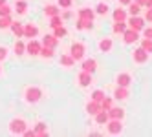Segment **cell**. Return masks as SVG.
Returning <instances> with one entry per match:
<instances>
[{
  "instance_id": "obj_10",
  "label": "cell",
  "mask_w": 152,
  "mask_h": 137,
  "mask_svg": "<svg viewBox=\"0 0 152 137\" xmlns=\"http://www.w3.org/2000/svg\"><path fill=\"white\" fill-rule=\"evenodd\" d=\"M77 80H79V84L81 86H90L92 84V73H88V71H81L79 73V77H77Z\"/></svg>"
},
{
  "instance_id": "obj_11",
  "label": "cell",
  "mask_w": 152,
  "mask_h": 137,
  "mask_svg": "<svg viewBox=\"0 0 152 137\" xmlns=\"http://www.w3.org/2000/svg\"><path fill=\"white\" fill-rule=\"evenodd\" d=\"M106 112H108V117L110 119H123L125 117V110L123 108H110Z\"/></svg>"
},
{
  "instance_id": "obj_26",
  "label": "cell",
  "mask_w": 152,
  "mask_h": 137,
  "mask_svg": "<svg viewBox=\"0 0 152 137\" xmlns=\"http://www.w3.org/2000/svg\"><path fill=\"white\" fill-rule=\"evenodd\" d=\"M13 49H15V53H17V55H22L24 51H26V44H24L22 40H17V42H15V48H13Z\"/></svg>"
},
{
  "instance_id": "obj_12",
  "label": "cell",
  "mask_w": 152,
  "mask_h": 137,
  "mask_svg": "<svg viewBox=\"0 0 152 137\" xmlns=\"http://www.w3.org/2000/svg\"><path fill=\"white\" fill-rule=\"evenodd\" d=\"M9 28H11V31L17 35V38H22L24 37V26L20 24V22H11V26H9Z\"/></svg>"
},
{
  "instance_id": "obj_28",
  "label": "cell",
  "mask_w": 152,
  "mask_h": 137,
  "mask_svg": "<svg viewBox=\"0 0 152 137\" xmlns=\"http://www.w3.org/2000/svg\"><path fill=\"white\" fill-rule=\"evenodd\" d=\"M11 22H13V20H11V15H9V17H0V29L9 28V26H11Z\"/></svg>"
},
{
  "instance_id": "obj_30",
  "label": "cell",
  "mask_w": 152,
  "mask_h": 137,
  "mask_svg": "<svg viewBox=\"0 0 152 137\" xmlns=\"http://www.w3.org/2000/svg\"><path fill=\"white\" fill-rule=\"evenodd\" d=\"M141 48H143L147 53H152V38H143V42H141Z\"/></svg>"
},
{
  "instance_id": "obj_42",
  "label": "cell",
  "mask_w": 152,
  "mask_h": 137,
  "mask_svg": "<svg viewBox=\"0 0 152 137\" xmlns=\"http://www.w3.org/2000/svg\"><path fill=\"white\" fill-rule=\"evenodd\" d=\"M145 20H148V22H152V7L147 9V15H145Z\"/></svg>"
},
{
  "instance_id": "obj_9",
  "label": "cell",
  "mask_w": 152,
  "mask_h": 137,
  "mask_svg": "<svg viewBox=\"0 0 152 137\" xmlns=\"http://www.w3.org/2000/svg\"><path fill=\"white\" fill-rule=\"evenodd\" d=\"M26 51H28L29 55H39V51H40V44H39L37 40L31 38L28 44H26Z\"/></svg>"
},
{
  "instance_id": "obj_40",
  "label": "cell",
  "mask_w": 152,
  "mask_h": 137,
  "mask_svg": "<svg viewBox=\"0 0 152 137\" xmlns=\"http://www.w3.org/2000/svg\"><path fill=\"white\" fill-rule=\"evenodd\" d=\"M59 6L61 7H70L72 6V0H59Z\"/></svg>"
},
{
  "instance_id": "obj_33",
  "label": "cell",
  "mask_w": 152,
  "mask_h": 137,
  "mask_svg": "<svg viewBox=\"0 0 152 137\" xmlns=\"http://www.w3.org/2000/svg\"><path fill=\"white\" fill-rule=\"evenodd\" d=\"M90 28H92V22H86L83 18L77 20V29H90Z\"/></svg>"
},
{
  "instance_id": "obj_17",
  "label": "cell",
  "mask_w": 152,
  "mask_h": 137,
  "mask_svg": "<svg viewBox=\"0 0 152 137\" xmlns=\"http://www.w3.org/2000/svg\"><path fill=\"white\" fill-rule=\"evenodd\" d=\"M86 112H88L90 115H95L97 112H101V104L97 102V101H92V102L86 104Z\"/></svg>"
},
{
  "instance_id": "obj_36",
  "label": "cell",
  "mask_w": 152,
  "mask_h": 137,
  "mask_svg": "<svg viewBox=\"0 0 152 137\" xmlns=\"http://www.w3.org/2000/svg\"><path fill=\"white\" fill-rule=\"evenodd\" d=\"M99 15H106L108 13V6L104 4V2H101V4H97V9H95Z\"/></svg>"
},
{
  "instance_id": "obj_21",
  "label": "cell",
  "mask_w": 152,
  "mask_h": 137,
  "mask_svg": "<svg viewBox=\"0 0 152 137\" xmlns=\"http://www.w3.org/2000/svg\"><path fill=\"white\" fill-rule=\"evenodd\" d=\"M114 97H115V99H121V101L126 99V97H128V90H126L125 86H117V90L114 91Z\"/></svg>"
},
{
  "instance_id": "obj_48",
  "label": "cell",
  "mask_w": 152,
  "mask_h": 137,
  "mask_svg": "<svg viewBox=\"0 0 152 137\" xmlns=\"http://www.w3.org/2000/svg\"><path fill=\"white\" fill-rule=\"evenodd\" d=\"M0 70H2V68H0Z\"/></svg>"
},
{
  "instance_id": "obj_22",
  "label": "cell",
  "mask_w": 152,
  "mask_h": 137,
  "mask_svg": "<svg viewBox=\"0 0 152 137\" xmlns=\"http://www.w3.org/2000/svg\"><path fill=\"white\" fill-rule=\"evenodd\" d=\"M39 55H42L44 59H51L53 57V48H50V46H40Z\"/></svg>"
},
{
  "instance_id": "obj_35",
  "label": "cell",
  "mask_w": 152,
  "mask_h": 137,
  "mask_svg": "<svg viewBox=\"0 0 152 137\" xmlns=\"http://www.w3.org/2000/svg\"><path fill=\"white\" fill-rule=\"evenodd\" d=\"M51 28H59V26H62V20H61V17L59 15H53L51 17V24H50Z\"/></svg>"
},
{
  "instance_id": "obj_38",
  "label": "cell",
  "mask_w": 152,
  "mask_h": 137,
  "mask_svg": "<svg viewBox=\"0 0 152 137\" xmlns=\"http://www.w3.org/2000/svg\"><path fill=\"white\" fill-rule=\"evenodd\" d=\"M53 29H55V33H53V35H55L57 38H62L64 35H66V29H64L62 26H59V28H53Z\"/></svg>"
},
{
  "instance_id": "obj_31",
  "label": "cell",
  "mask_w": 152,
  "mask_h": 137,
  "mask_svg": "<svg viewBox=\"0 0 152 137\" xmlns=\"http://www.w3.org/2000/svg\"><path fill=\"white\" fill-rule=\"evenodd\" d=\"M103 97H104V91H103V90H95V91L92 93V101L101 102V101H103Z\"/></svg>"
},
{
  "instance_id": "obj_44",
  "label": "cell",
  "mask_w": 152,
  "mask_h": 137,
  "mask_svg": "<svg viewBox=\"0 0 152 137\" xmlns=\"http://www.w3.org/2000/svg\"><path fill=\"white\" fill-rule=\"evenodd\" d=\"M130 2H132V0H119V4H121V6H128Z\"/></svg>"
},
{
  "instance_id": "obj_15",
  "label": "cell",
  "mask_w": 152,
  "mask_h": 137,
  "mask_svg": "<svg viewBox=\"0 0 152 137\" xmlns=\"http://www.w3.org/2000/svg\"><path fill=\"white\" fill-rule=\"evenodd\" d=\"M130 82H132V79H130L128 73H119V75H117V84H119V86L128 88V84H130Z\"/></svg>"
},
{
  "instance_id": "obj_5",
  "label": "cell",
  "mask_w": 152,
  "mask_h": 137,
  "mask_svg": "<svg viewBox=\"0 0 152 137\" xmlns=\"http://www.w3.org/2000/svg\"><path fill=\"white\" fill-rule=\"evenodd\" d=\"M123 38H125V42L126 44H134V42L139 38V31H136V29H125L123 31Z\"/></svg>"
},
{
  "instance_id": "obj_4",
  "label": "cell",
  "mask_w": 152,
  "mask_h": 137,
  "mask_svg": "<svg viewBox=\"0 0 152 137\" xmlns=\"http://www.w3.org/2000/svg\"><path fill=\"white\" fill-rule=\"evenodd\" d=\"M72 59L73 60H81L83 57H84V46L81 44V42H75V44L72 46Z\"/></svg>"
},
{
  "instance_id": "obj_20",
  "label": "cell",
  "mask_w": 152,
  "mask_h": 137,
  "mask_svg": "<svg viewBox=\"0 0 152 137\" xmlns=\"http://www.w3.org/2000/svg\"><path fill=\"white\" fill-rule=\"evenodd\" d=\"M112 38H103L101 42H99V49L101 51H104V53H108V51H110L112 49Z\"/></svg>"
},
{
  "instance_id": "obj_1",
  "label": "cell",
  "mask_w": 152,
  "mask_h": 137,
  "mask_svg": "<svg viewBox=\"0 0 152 137\" xmlns=\"http://www.w3.org/2000/svg\"><path fill=\"white\" fill-rule=\"evenodd\" d=\"M28 128V124L24 119H13L11 123H9V132L11 133H17V135H22Z\"/></svg>"
},
{
  "instance_id": "obj_37",
  "label": "cell",
  "mask_w": 152,
  "mask_h": 137,
  "mask_svg": "<svg viewBox=\"0 0 152 137\" xmlns=\"http://www.w3.org/2000/svg\"><path fill=\"white\" fill-rule=\"evenodd\" d=\"M44 11H46V15H48V17H53V15H59V9H57L55 6H48V7L44 9Z\"/></svg>"
},
{
  "instance_id": "obj_3",
  "label": "cell",
  "mask_w": 152,
  "mask_h": 137,
  "mask_svg": "<svg viewBox=\"0 0 152 137\" xmlns=\"http://www.w3.org/2000/svg\"><path fill=\"white\" fill-rule=\"evenodd\" d=\"M106 126H108V133H112V135H117V133H121V130H123L121 119H108Z\"/></svg>"
},
{
  "instance_id": "obj_23",
  "label": "cell",
  "mask_w": 152,
  "mask_h": 137,
  "mask_svg": "<svg viewBox=\"0 0 152 137\" xmlns=\"http://www.w3.org/2000/svg\"><path fill=\"white\" fill-rule=\"evenodd\" d=\"M114 20H115V22H119V20H126V11L121 9V7H117L114 11Z\"/></svg>"
},
{
  "instance_id": "obj_13",
  "label": "cell",
  "mask_w": 152,
  "mask_h": 137,
  "mask_svg": "<svg viewBox=\"0 0 152 137\" xmlns=\"http://www.w3.org/2000/svg\"><path fill=\"white\" fill-rule=\"evenodd\" d=\"M97 68V62L95 59H88V60H84L83 62V71H88V73H94Z\"/></svg>"
},
{
  "instance_id": "obj_8",
  "label": "cell",
  "mask_w": 152,
  "mask_h": 137,
  "mask_svg": "<svg viewBox=\"0 0 152 137\" xmlns=\"http://www.w3.org/2000/svg\"><path fill=\"white\" fill-rule=\"evenodd\" d=\"M39 35V28L33 26V24H26L24 26V37L26 38H35Z\"/></svg>"
},
{
  "instance_id": "obj_14",
  "label": "cell",
  "mask_w": 152,
  "mask_h": 137,
  "mask_svg": "<svg viewBox=\"0 0 152 137\" xmlns=\"http://www.w3.org/2000/svg\"><path fill=\"white\" fill-rule=\"evenodd\" d=\"M108 119H110V117H108V112H106V110H101V112L95 113V123H97V124H106Z\"/></svg>"
},
{
  "instance_id": "obj_29",
  "label": "cell",
  "mask_w": 152,
  "mask_h": 137,
  "mask_svg": "<svg viewBox=\"0 0 152 137\" xmlns=\"http://www.w3.org/2000/svg\"><path fill=\"white\" fill-rule=\"evenodd\" d=\"M99 104H101V110H110V108H112V99L104 95V97H103V101H101Z\"/></svg>"
},
{
  "instance_id": "obj_41",
  "label": "cell",
  "mask_w": 152,
  "mask_h": 137,
  "mask_svg": "<svg viewBox=\"0 0 152 137\" xmlns=\"http://www.w3.org/2000/svg\"><path fill=\"white\" fill-rule=\"evenodd\" d=\"M6 55H7V49H6L4 46H0V60H4Z\"/></svg>"
},
{
  "instance_id": "obj_16",
  "label": "cell",
  "mask_w": 152,
  "mask_h": 137,
  "mask_svg": "<svg viewBox=\"0 0 152 137\" xmlns=\"http://www.w3.org/2000/svg\"><path fill=\"white\" fill-rule=\"evenodd\" d=\"M94 11L92 9H81L79 11V18H83V20H86V22H94Z\"/></svg>"
},
{
  "instance_id": "obj_46",
  "label": "cell",
  "mask_w": 152,
  "mask_h": 137,
  "mask_svg": "<svg viewBox=\"0 0 152 137\" xmlns=\"http://www.w3.org/2000/svg\"><path fill=\"white\" fill-rule=\"evenodd\" d=\"M145 6H147V7H152V0H147V2H145Z\"/></svg>"
},
{
  "instance_id": "obj_39",
  "label": "cell",
  "mask_w": 152,
  "mask_h": 137,
  "mask_svg": "<svg viewBox=\"0 0 152 137\" xmlns=\"http://www.w3.org/2000/svg\"><path fill=\"white\" fill-rule=\"evenodd\" d=\"M143 31V35H145V38H152V28H143L141 29Z\"/></svg>"
},
{
  "instance_id": "obj_2",
  "label": "cell",
  "mask_w": 152,
  "mask_h": 137,
  "mask_svg": "<svg viewBox=\"0 0 152 137\" xmlns=\"http://www.w3.org/2000/svg\"><path fill=\"white\" fill-rule=\"evenodd\" d=\"M40 97H42V90L40 88L31 86V88L26 90V101L28 102H37V101H40Z\"/></svg>"
},
{
  "instance_id": "obj_47",
  "label": "cell",
  "mask_w": 152,
  "mask_h": 137,
  "mask_svg": "<svg viewBox=\"0 0 152 137\" xmlns=\"http://www.w3.org/2000/svg\"><path fill=\"white\" fill-rule=\"evenodd\" d=\"M2 4H6V0H0V6H2Z\"/></svg>"
},
{
  "instance_id": "obj_19",
  "label": "cell",
  "mask_w": 152,
  "mask_h": 137,
  "mask_svg": "<svg viewBox=\"0 0 152 137\" xmlns=\"http://www.w3.org/2000/svg\"><path fill=\"white\" fill-rule=\"evenodd\" d=\"M42 44H44V46H50V48H55V46L59 44V38H57L55 35H46L44 40H42Z\"/></svg>"
},
{
  "instance_id": "obj_34",
  "label": "cell",
  "mask_w": 152,
  "mask_h": 137,
  "mask_svg": "<svg viewBox=\"0 0 152 137\" xmlns=\"http://www.w3.org/2000/svg\"><path fill=\"white\" fill-rule=\"evenodd\" d=\"M9 15H11V7L2 4V6H0V17H9Z\"/></svg>"
},
{
  "instance_id": "obj_32",
  "label": "cell",
  "mask_w": 152,
  "mask_h": 137,
  "mask_svg": "<svg viewBox=\"0 0 152 137\" xmlns=\"http://www.w3.org/2000/svg\"><path fill=\"white\" fill-rule=\"evenodd\" d=\"M26 9H28V4L24 2V0H18L17 2V13L22 15V13H26Z\"/></svg>"
},
{
  "instance_id": "obj_18",
  "label": "cell",
  "mask_w": 152,
  "mask_h": 137,
  "mask_svg": "<svg viewBox=\"0 0 152 137\" xmlns=\"http://www.w3.org/2000/svg\"><path fill=\"white\" fill-rule=\"evenodd\" d=\"M33 132H35V135H39V137H44V135L48 133V126H46L44 123H37L35 128H33Z\"/></svg>"
},
{
  "instance_id": "obj_7",
  "label": "cell",
  "mask_w": 152,
  "mask_h": 137,
  "mask_svg": "<svg viewBox=\"0 0 152 137\" xmlns=\"http://www.w3.org/2000/svg\"><path fill=\"white\" fill-rule=\"evenodd\" d=\"M134 60L137 62V64H143V62H147V60H148V53H147L143 48H139V49H136V51H134Z\"/></svg>"
},
{
  "instance_id": "obj_6",
  "label": "cell",
  "mask_w": 152,
  "mask_h": 137,
  "mask_svg": "<svg viewBox=\"0 0 152 137\" xmlns=\"http://www.w3.org/2000/svg\"><path fill=\"white\" fill-rule=\"evenodd\" d=\"M128 26L132 28V29H136V31H141V29L145 28V20H143V18H139L137 15H134L132 18L128 20Z\"/></svg>"
},
{
  "instance_id": "obj_24",
  "label": "cell",
  "mask_w": 152,
  "mask_h": 137,
  "mask_svg": "<svg viewBox=\"0 0 152 137\" xmlns=\"http://www.w3.org/2000/svg\"><path fill=\"white\" fill-rule=\"evenodd\" d=\"M61 64L66 66V68H72L75 64V60L72 59V55H61Z\"/></svg>"
},
{
  "instance_id": "obj_27",
  "label": "cell",
  "mask_w": 152,
  "mask_h": 137,
  "mask_svg": "<svg viewBox=\"0 0 152 137\" xmlns=\"http://www.w3.org/2000/svg\"><path fill=\"white\" fill-rule=\"evenodd\" d=\"M125 29H126V22H125V20H119V22L114 24V33H123Z\"/></svg>"
},
{
  "instance_id": "obj_25",
  "label": "cell",
  "mask_w": 152,
  "mask_h": 137,
  "mask_svg": "<svg viewBox=\"0 0 152 137\" xmlns=\"http://www.w3.org/2000/svg\"><path fill=\"white\" fill-rule=\"evenodd\" d=\"M139 11H141V6H139L137 2H130V4H128V13L132 15V17H134V15H139Z\"/></svg>"
},
{
  "instance_id": "obj_43",
  "label": "cell",
  "mask_w": 152,
  "mask_h": 137,
  "mask_svg": "<svg viewBox=\"0 0 152 137\" xmlns=\"http://www.w3.org/2000/svg\"><path fill=\"white\" fill-rule=\"evenodd\" d=\"M22 135H26V137H35V132H33V130H28V128H26V132H24Z\"/></svg>"
},
{
  "instance_id": "obj_45",
  "label": "cell",
  "mask_w": 152,
  "mask_h": 137,
  "mask_svg": "<svg viewBox=\"0 0 152 137\" xmlns=\"http://www.w3.org/2000/svg\"><path fill=\"white\" fill-rule=\"evenodd\" d=\"M136 2H137L139 6H145V2H147V0H136Z\"/></svg>"
}]
</instances>
